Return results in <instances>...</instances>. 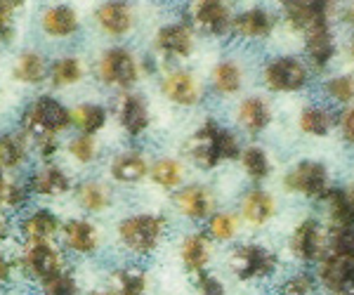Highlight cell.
<instances>
[{
  "instance_id": "1",
  "label": "cell",
  "mask_w": 354,
  "mask_h": 295,
  "mask_svg": "<svg viewBox=\"0 0 354 295\" xmlns=\"http://www.w3.org/2000/svg\"><path fill=\"white\" fill-rule=\"evenodd\" d=\"M189 154L198 168H215L220 161H230L239 156V142L215 123H205L189 142Z\"/></svg>"
},
{
  "instance_id": "2",
  "label": "cell",
  "mask_w": 354,
  "mask_h": 295,
  "mask_svg": "<svg viewBox=\"0 0 354 295\" xmlns=\"http://www.w3.org/2000/svg\"><path fill=\"white\" fill-rule=\"evenodd\" d=\"M24 130L31 133L36 140L57 137V133L71 126V111L64 104H59L50 95L33 99V104L24 111Z\"/></svg>"
},
{
  "instance_id": "3",
  "label": "cell",
  "mask_w": 354,
  "mask_h": 295,
  "mask_svg": "<svg viewBox=\"0 0 354 295\" xmlns=\"http://www.w3.org/2000/svg\"><path fill=\"white\" fill-rule=\"evenodd\" d=\"M165 220L158 215H133V218L123 220L118 227V234L125 248H130L137 255H147L158 246L163 234Z\"/></svg>"
},
{
  "instance_id": "4",
  "label": "cell",
  "mask_w": 354,
  "mask_h": 295,
  "mask_svg": "<svg viewBox=\"0 0 354 295\" xmlns=\"http://www.w3.org/2000/svg\"><path fill=\"white\" fill-rule=\"evenodd\" d=\"M230 265L239 279H258L277 269V258L262 246H241L234 251Z\"/></svg>"
},
{
  "instance_id": "5",
  "label": "cell",
  "mask_w": 354,
  "mask_h": 295,
  "mask_svg": "<svg viewBox=\"0 0 354 295\" xmlns=\"http://www.w3.org/2000/svg\"><path fill=\"white\" fill-rule=\"evenodd\" d=\"M100 78L106 85L130 88L137 81V61L125 48L106 50L100 61Z\"/></svg>"
},
{
  "instance_id": "6",
  "label": "cell",
  "mask_w": 354,
  "mask_h": 295,
  "mask_svg": "<svg viewBox=\"0 0 354 295\" xmlns=\"http://www.w3.org/2000/svg\"><path fill=\"white\" fill-rule=\"evenodd\" d=\"M21 267L33 279H50V276L59 274L62 269V255L50 246L48 241H31L21 255Z\"/></svg>"
},
{
  "instance_id": "7",
  "label": "cell",
  "mask_w": 354,
  "mask_h": 295,
  "mask_svg": "<svg viewBox=\"0 0 354 295\" xmlns=\"http://www.w3.org/2000/svg\"><path fill=\"white\" fill-rule=\"evenodd\" d=\"M322 281L335 295H354V255H330L319 269Z\"/></svg>"
},
{
  "instance_id": "8",
  "label": "cell",
  "mask_w": 354,
  "mask_h": 295,
  "mask_svg": "<svg viewBox=\"0 0 354 295\" xmlns=\"http://www.w3.org/2000/svg\"><path fill=\"white\" fill-rule=\"evenodd\" d=\"M286 187L290 191H300L305 196H324L326 194V168L322 163L314 161H302L300 166H295L288 173Z\"/></svg>"
},
{
  "instance_id": "9",
  "label": "cell",
  "mask_w": 354,
  "mask_h": 295,
  "mask_svg": "<svg viewBox=\"0 0 354 295\" xmlns=\"http://www.w3.org/2000/svg\"><path fill=\"white\" fill-rule=\"evenodd\" d=\"M265 81L277 93H290L298 90L307 81V71L293 57H283V59H274L265 71Z\"/></svg>"
},
{
  "instance_id": "10",
  "label": "cell",
  "mask_w": 354,
  "mask_h": 295,
  "mask_svg": "<svg viewBox=\"0 0 354 295\" xmlns=\"http://www.w3.org/2000/svg\"><path fill=\"white\" fill-rule=\"evenodd\" d=\"M286 5V15L288 21L300 31L310 33L314 28L328 26L326 17H328V3H305V0H288Z\"/></svg>"
},
{
  "instance_id": "11",
  "label": "cell",
  "mask_w": 354,
  "mask_h": 295,
  "mask_svg": "<svg viewBox=\"0 0 354 295\" xmlns=\"http://www.w3.org/2000/svg\"><path fill=\"white\" fill-rule=\"evenodd\" d=\"M192 15L205 31L215 33V36L225 33L227 28L232 26L230 8H227L225 3H220V0H201V3H194Z\"/></svg>"
},
{
  "instance_id": "12",
  "label": "cell",
  "mask_w": 354,
  "mask_h": 295,
  "mask_svg": "<svg viewBox=\"0 0 354 295\" xmlns=\"http://www.w3.org/2000/svg\"><path fill=\"white\" fill-rule=\"evenodd\" d=\"M322 246H324V236L317 220H305L295 229L293 241H290V248H293V253L300 260H317L322 255Z\"/></svg>"
},
{
  "instance_id": "13",
  "label": "cell",
  "mask_w": 354,
  "mask_h": 295,
  "mask_svg": "<svg viewBox=\"0 0 354 295\" xmlns=\"http://www.w3.org/2000/svg\"><path fill=\"white\" fill-rule=\"evenodd\" d=\"M28 191L31 194H41V196H57V194H66L71 189V182L59 168L55 166H45L41 170L28 178Z\"/></svg>"
},
{
  "instance_id": "14",
  "label": "cell",
  "mask_w": 354,
  "mask_h": 295,
  "mask_svg": "<svg viewBox=\"0 0 354 295\" xmlns=\"http://www.w3.org/2000/svg\"><path fill=\"white\" fill-rule=\"evenodd\" d=\"M175 206L180 208L182 215L192 220H203L208 218L210 208H213V198H210V191L203 189V187L194 184L182 189L180 194L175 196Z\"/></svg>"
},
{
  "instance_id": "15",
  "label": "cell",
  "mask_w": 354,
  "mask_h": 295,
  "mask_svg": "<svg viewBox=\"0 0 354 295\" xmlns=\"http://www.w3.org/2000/svg\"><path fill=\"white\" fill-rule=\"evenodd\" d=\"M156 45L168 55L187 57L194 50V33L187 24H173L158 31Z\"/></svg>"
},
{
  "instance_id": "16",
  "label": "cell",
  "mask_w": 354,
  "mask_h": 295,
  "mask_svg": "<svg viewBox=\"0 0 354 295\" xmlns=\"http://www.w3.org/2000/svg\"><path fill=\"white\" fill-rule=\"evenodd\" d=\"M163 95L175 104H194L198 99V85L194 81L192 73L187 71H173L163 81Z\"/></svg>"
},
{
  "instance_id": "17",
  "label": "cell",
  "mask_w": 354,
  "mask_h": 295,
  "mask_svg": "<svg viewBox=\"0 0 354 295\" xmlns=\"http://www.w3.org/2000/svg\"><path fill=\"white\" fill-rule=\"evenodd\" d=\"M97 21L109 36H123L133 26V12L128 3H104L97 10Z\"/></svg>"
},
{
  "instance_id": "18",
  "label": "cell",
  "mask_w": 354,
  "mask_h": 295,
  "mask_svg": "<svg viewBox=\"0 0 354 295\" xmlns=\"http://www.w3.org/2000/svg\"><path fill=\"white\" fill-rule=\"evenodd\" d=\"M118 116H121L123 128L130 135H142L147 126H149V111H147V104L140 95H125L121 102V109H118Z\"/></svg>"
},
{
  "instance_id": "19",
  "label": "cell",
  "mask_w": 354,
  "mask_h": 295,
  "mask_svg": "<svg viewBox=\"0 0 354 295\" xmlns=\"http://www.w3.org/2000/svg\"><path fill=\"white\" fill-rule=\"evenodd\" d=\"M62 234L66 246L76 253H93L97 248V229L85 220H68Z\"/></svg>"
},
{
  "instance_id": "20",
  "label": "cell",
  "mask_w": 354,
  "mask_h": 295,
  "mask_svg": "<svg viewBox=\"0 0 354 295\" xmlns=\"http://www.w3.org/2000/svg\"><path fill=\"white\" fill-rule=\"evenodd\" d=\"M21 231H24V236L31 241H48L50 236H55L57 231H59V220H57L55 213L45 211H33L28 218L21 222Z\"/></svg>"
},
{
  "instance_id": "21",
  "label": "cell",
  "mask_w": 354,
  "mask_h": 295,
  "mask_svg": "<svg viewBox=\"0 0 354 295\" xmlns=\"http://www.w3.org/2000/svg\"><path fill=\"white\" fill-rule=\"evenodd\" d=\"M272 26L274 24H272L270 12H265V10H260V8L248 10V12L239 15L236 19L232 21L234 33H239V36H243V38H262L272 31Z\"/></svg>"
},
{
  "instance_id": "22",
  "label": "cell",
  "mask_w": 354,
  "mask_h": 295,
  "mask_svg": "<svg viewBox=\"0 0 354 295\" xmlns=\"http://www.w3.org/2000/svg\"><path fill=\"white\" fill-rule=\"evenodd\" d=\"M43 28L50 36H71L78 28V15L68 5H57V8L45 10Z\"/></svg>"
},
{
  "instance_id": "23",
  "label": "cell",
  "mask_w": 354,
  "mask_h": 295,
  "mask_svg": "<svg viewBox=\"0 0 354 295\" xmlns=\"http://www.w3.org/2000/svg\"><path fill=\"white\" fill-rule=\"evenodd\" d=\"M147 173H149V166L140 151H125L111 163V175L118 182H140Z\"/></svg>"
},
{
  "instance_id": "24",
  "label": "cell",
  "mask_w": 354,
  "mask_h": 295,
  "mask_svg": "<svg viewBox=\"0 0 354 295\" xmlns=\"http://www.w3.org/2000/svg\"><path fill=\"white\" fill-rule=\"evenodd\" d=\"M182 260H185V267L189 272L201 274L203 267L210 260V241L205 234H192L187 236L182 243Z\"/></svg>"
},
{
  "instance_id": "25",
  "label": "cell",
  "mask_w": 354,
  "mask_h": 295,
  "mask_svg": "<svg viewBox=\"0 0 354 295\" xmlns=\"http://www.w3.org/2000/svg\"><path fill=\"white\" fill-rule=\"evenodd\" d=\"M241 211H243V218L248 220V222L262 225V222H267V220L272 218L274 201H272L270 194H265V191L255 189V191H250V194L243 198Z\"/></svg>"
},
{
  "instance_id": "26",
  "label": "cell",
  "mask_w": 354,
  "mask_h": 295,
  "mask_svg": "<svg viewBox=\"0 0 354 295\" xmlns=\"http://www.w3.org/2000/svg\"><path fill=\"white\" fill-rule=\"evenodd\" d=\"M71 123L81 128L83 135L93 137V133L102 130V126L106 123V109L100 104H81L71 111Z\"/></svg>"
},
{
  "instance_id": "27",
  "label": "cell",
  "mask_w": 354,
  "mask_h": 295,
  "mask_svg": "<svg viewBox=\"0 0 354 295\" xmlns=\"http://www.w3.org/2000/svg\"><path fill=\"white\" fill-rule=\"evenodd\" d=\"M307 53L314 59L317 66H326L328 59L335 53V45H333V36H330L328 26L322 28H314V31L307 33Z\"/></svg>"
},
{
  "instance_id": "28",
  "label": "cell",
  "mask_w": 354,
  "mask_h": 295,
  "mask_svg": "<svg viewBox=\"0 0 354 295\" xmlns=\"http://www.w3.org/2000/svg\"><path fill=\"white\" fill-rule=\"evenodd\" d=\"M28 151L26 137L19 133H8L0 137V168H17L24 163Z\"/></svg>"
},
{
  "instance_id": "29",
  "label": "cell",
  "mask_w": 354,
  "mask_h": 295,
  "mask_svg": "<svg viewBox=\"0 0 354 295\" xmlns=\"http://www.w3.org/2000/svg\"><path fill=\"white\" fill-rule=\"evenodd\" d=\"M328 203L335 227H354V189L328 191Z\"/></svg>"
},
{
  "instance_id": "30",
  "label": "cell",
  "mask_w": 354,
  "mask_h": 295,
  "mask_svg": "<svg viewBox=\"0 0 354 295\" xmlns=\"http://www.w3.org/2000/svg\"><path fill=\"white\" fill-rule=\"evenodd\" d=\"M45 59L38 53H24L15 64V78L26 85H36L45 78Z\"/></svg>"
},
{
  "instance_id": "31",
  "label": "cell",
  "mask_w": 354,
  "mask_h": 295,
  "mask_svg": "<svg viewBox=\"0 0 354 295\" xmlns=\"http://www.w3.org/2000/svg\"><path fill=\"white\" fill-rule=\"evenodd\" d=\"M239 118L250 133H260L262 128L270 123V106L265 104V99L260 97H250L245 99L239 109Z\"/></svg>"
},
{
  "instance_id": "32",
  "label": "cell",
  "mask_w": 354,
  "mask_h": 295,
  "mask_svg": "<svg viewBox=\"0 0 354 295\" xmlns=\"http://www.w3.org/2000/svg\"><path fill=\"white\" fill-rule=\"evenodd\" d=\"M76 196H78V203L90 213H100L104 208H109L111 198H109V191L104 189L102 184L97 182H85L76 189Z\"/></svg>"
},
{
  "instance_id": "33",
  "label": "cell",
  "mask_w": 354,
  "mask_h": 295,
  "mask_svg": "<svg viewBox=\"0 0 354 295\" xmlns=\"http://www.w3.org/2000/svg\"><path fill=\"white\" fill-rule=\"evenodd\" d=\"M50 78L57 88H64V85H73L83 78V66L81 59L76 57H64V59H57L50 69Z\"/></svg>"
},
{
  "instance_id": "34",
  "label": "cell",
  "mask_w": 354,
  "mask_h": 295,
  "mask_svg": "<svg viewBox=\"0 0 354 295\" xmlns=\"http://www.w3.org/2000/svg\"><path fill=\"white\" fill-rule=\"evenodd\" d=\"M116 293L118 295H145L147 293V276L137 267H121L116 272Z\"/></svg>"
},
{
  "instance_id": "35",
  "label": "cell",
  "mask_w": 354,
  "mask_h": 295,
  "mask_svg": "<svg viewBox=\"0 0 354 295\" xmlns=\"http://www.w3.org/2000/svg\"><path fill=\"white\" fill-rule=\"evenodd\" d=\"M213 85L225 95H232L241 88V71L234 61H222L213 71Z\"/></svg>"
},
{
  "instance_id": "36",
  "label": "cell",
  "mask_w": 354,
  "mask_h": 295,
  "mask_svg": "<svg viewBox=\"0 0 354 295\" xmlns=\"http://www.w3.org/2000/svg\"><path fill=\"white\" fill-rule=\"evenodd\" d=\"M151 180L156 184H161L163 189H175V187L182 182V168H180V163L173 161V158H161L158 163H153Z\"/></svg>"
},
{
  "instance_id": "37",
  "label": "cell",
  "mask_w": 354,
  "mask_h": 295,
  "mask_svg": "<svg viewBox=\"0 0 354 295\" xmlns=\"http://www.w3.org/2000/svg\"><path fill=\"white\" fill-rule=\"evenodd\" d=\"M330 126H333V116L322 106H312L300 116V128L310 135H326Z\"/></svg>"
},
{
  "instance_id": "38",
  "label": "cell",
  "mask_w": 354,
  "mask_h": 295,
  "mask_svg": "<svg viewBox=\"0 0 354 295\" xmlns=\"http://www.w3.org/2000/svg\"><path fill=\"white\" fill-rule=\"evenodd\" d=\"M241 158H243L245 173H248L253 180H265L267 175H270V161H267V154L262 149H258V146L245 149Z\"/></svg>"
},
{
  "instance_id": "39",
  "label": "cell",
  "mask_w": 354,
  "mask_h": 295,
  "mask_svg": "<svg viewBox=\"0 0 354 295\" xmlns=\"http://www.w3.org/2000/svg\"><path fill=\"white\" fill-rule=\"evenodd\" d=\"M43 283V295H76V281H73L71 274L66 272H59V274L50 276V279L41 281Z\"/></svg>"
},
{
  "instance_id": "40",
  "label": "cell",
  "mask_w": 354,
  "mask_h": 295,
  "mask_svg": "<svg viewBox=\"0 0 354 295\" xmlns=\"http://www.w3.org/2000/svg\"><path fill=\"white\" fill-rule=\"evenodd\" d=\"M330 246L335 255H354V227H333Z\"/></svg>"
},
{
  "instance_id": "41",
  "label": "cell",
  "mask_w": 354,
  "mask_h": 295,
  "mask_svg": "<svg viewBox=\"0 0 354 295\" xmlns=\"http://www.w3.org/2000/svg\"><path fill=\"white\" fill-rule=\"evenodd\" d=\"M208 231L213 239H220V241H227L234 236V231H236V220L232 218V215L227 213H218L210 218V225H208Z\"/></svg>"
},
{
  "instance_id": "42",
  "label": "cell",
  "mask_w": 354,
  "mask_h": 295,
  "mask_svg": "<svg viewBox=\"0 0 354 295\" xmlns=\"http://www.w3.org/2000/svg\"><path fill=\"white\" fill-rule=\"evenodd\" d=\"M68 151H71V156L76 158V161L90 163L95 158L97 144H95V140L90 137V135H81V137L71 140V144H68Z\"/></svg>"
},
{
  "instance_id": "43",
  "label": "cell",
  "mask_w": 354,
  "mask_h": 295,
  "mask_svg": "<svg viewBox=\"0 0 354 295\" xmlns=\"http://www.w3.org/2000/svg\"><path fill=\"white\" fill-rule=\"evenodd\" d=\"M26 198H28V187L12 182V184H5L3 196H0V203L8 206V208H19L26 203Z\"/></svg>"
},
{
  "instance_id": "44",
  "label": "cell",
  "mask_w": 354,
  "mask_h": 295,
  "mask_svg": "<svg viewBox=\"0 0 354 295\" xmlns=\"http://www.w3.org/2000/svg\"><path fill=\"white\" fill-rule=\"evenodd\" d=\"M328 93L333 99H340V102H350L354 99V81L350 76H342V78H333L328 83Z\"/></svg>"
},
{
  "instance_id": "45",
  "label": "cell",
  "mask_w": 354,
  "mask_h": 295,
  "mask_svg": "<svg viewBox=\"0 0 354 295\" xmlns=\"http://www.w3.org/2000/svg\"><path fill=\"white\" fill-rule=\"evenodd\" d=\"M312 288V279L307 274H298L281 286V295H307Z\"/></svg>"
},
{
  "instance_id": "46",
  "label": "cell",
  "mask_w": 354,
  "mask_h": 295,
  "mask_svg": "<svg viewBox=\"0 0 354 295\" xmlns=\"http://www.w3.org/2000/svg\"><path fill=\"white\" fill-rule=\"evenodd\" d=\"M198 293L201 295H225V286H222L215 276L201 272V274H198Z\"/></svg>"
},
{
  "instance_id": "47",
  "label": "cell",
  "mask_w": 354,
  "mask_h": 295,
  "mask_svg": "<svg viewBox=\"0 0 354 295\" xmlns=\"http://www.w3.org/2000/svg\"><path fill=\"white\" fill-rule=\"evenodd\" d=\"M38 149H41V156L45 161H50L57 154V137H43L38 140Z\"/></svg>"
},
{
  "instance_id": "48",
  "label": "cell",
  "mask_w": 354,
  "mask_h": 295,
  "mask_svg": "<svg viewBox=\"0 0 354 295\" xmlns=\"http://www.w3.org/2000/svg\"><path fill=\"white\" fill-rule=\"evenodd\" d=\"M342 133H345V137L354 142V109H350L342 116Z\"/></svg>"
},
{
  "instance_id": "49",
  "label": "cell",
  "mask_w": 354,
  "mask_h": 295,
  "mask_svg": "<svg viewBox=\"0 0 354 295\" xmlns=\"http://www.w3.org/2000/svg\"><path fill=\"white\" fill-rule=\"evenodd\" d=\"M8 236H10V222H8V218L0 213V243L8 239Z\"/></svg>"
},
{
  "instance_id": "50",
  "label": "cell",
  "mask_w": 354,
  "mask_h": 295,
  "mask_svg": "<svg viewBox=\"0 0 354 295\" xmlns=\"http://www.w3.org/2000/svg\"><path fill=\"white\" fill-rule=\"evenodd\" d=\"M10 272H12V265L8 263V260H0V281H5L10 276Z\"/></svg>"
},
{
  "instance_id": "51",
  "label": "cell",
  "mask_w": 354,
  "mask_h": 295,
  "mask_svg": "<svg viewBox=\"0 0 354 295\" xmlns=\"http://www.w3.org/2000/svg\"><path fill=\"white\" fill-rule=\"evenodd\" d=\"M347 21H350V24H354V5L350 10H347Z\"/></svg>"
},
{
  "instance_id": "52",
  "label": "cell",
  "mask_w": 354,
  "mask_h": 295,
  "mask_svg": "<svg viewBox=\"0 0 354 295\" xmlns=\"http://www.w3.org/2000/svg\"><path fill=\"white\" fill-rule=\"evenodd\" d=\"M3 189H5V180H3V168H0V196H3Z\"/></svg>"
},
{
  "instance_id": "53",
  "label": "cell",
  "mask_w": 354,
  "mask_h": 295,
  "mask_svg": "<svg viewBox=\"0 0 354 295\" xmlns=\"http://www.w3.org/2000/svg\"><path fill=\"white\" fill-rule=\"evenodd\" d=\"M88 295H113V293H106V291H93V293H88Z\"/></svg>"
},
{
  "instance_id": "54",
  "label": "cell",
  "mask_w": 354,
  "mask_h": 295,
  "mask_svg": "<svg viewBox=\"0 0 354 295\" xmlns=\"http://www.w3.org/2000/svg\"><path fill=\"white\" fill-rule=\"evenodd\" d=\"M352 55H354V43H352Z\"/></svg>"
}]
</instances>
